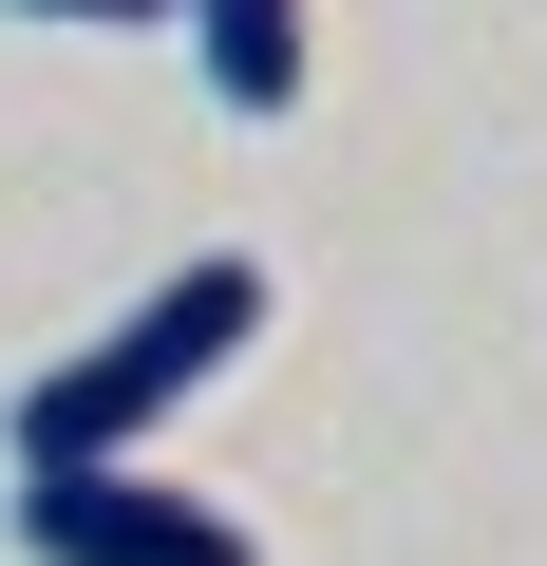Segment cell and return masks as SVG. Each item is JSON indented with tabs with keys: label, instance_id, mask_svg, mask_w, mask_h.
<instances>
[{
	"label": "cell",
	"instance_id": "277c9868",
	"mask_svg": "<svg viewBox=\"0 0 547 566\" xmlns=\"http://www.w3.org/2000/svg\"><path fill=\"white\" fill-rule=\"evenodd\" d=\"M0 20H57V39H151L170 0H0Z\"/></svg>",
	"mask_w": 547,
	"mask_h": 566
},
{
	"label": "cell",
	"instance_id": "6da1fadb",
	"mask_svg": "<svg viewBox=\"0 0 547 566\" xmlns=\"http://www.w3.org/2000/svg\"><path fill=\"white\" fill-rule=\"evenodd\" d=\"M245 340H264V264H245V245H189L151 303H114L76 359H39L0 434H20V453H151V434H170Z\"/></svg>",
	"mask_w": 547,
	"mask_h": 566
},
{
	"label": "cell",
	"instance_id": "3957f363",
	"mask_svg": "<svg viewBox=\"0 0 547 566\" xmlns=\"http://www.w3.org/2000/svg\"><path fill=\"white\" fill-rule=\"evenodd\" d=\"M170 20H189V76L227 114H303V76H322V20H303V0H170Z\"/></svg>",
	"mask_w": 547,
	"mask_h": 566
},
{
	"label": "cell",
	"instance_id": "7a4b0ae2",
	"mask_svg": "<svg viewBox=\"0 0 547 566\" xmlns=\"http://www.w3.org/2000/svg\"><path fill=\"white\" fill-rule=\"evenodd\" d=\"M0 528H20V566H264L245 510H208V491L151 472V453H20Z\"/></svg>",
	"mask_w": 547,
	"mask_h": 566
}]
</instances>
